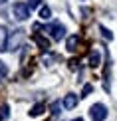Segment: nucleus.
Segmentation results:
<instances>
[{"label": "nucleus", "instance_id": "f257e3e1", "mask_svg": "<svg viewBox=\"0 0 117 121\" xmlns=\"http://www.w3.org/2000/svg\"><path fill=\"white\" fill-rule=\"evenodd\" d=\"M12 14H14V18H16V20L24 22V20H28V16H30V6H28V4H24V2H16L12 6Z\"/></svg>", "mask_w": 117, "mask_h": 121}, {"label": "nucleus", "instance_id": "f03ea898", "mask_svg": "<svg viewBox=\"0 0 117 121\" xmlns=\"http://www.w3.org/2000/svg\"><path fill=\"white\" fill-rule=\"evenodd\" d=\"M89 117H91V121H105V117H107V107H105L103 103H95V105H91V109H89Z\"/></svg>", "mask_w": 117, "mask_h": 121}, {"label": "nucleus", "instance_id": "7ed1b4c3", "mask_svg": "<svg viewBox=\"0 0 117 121\" xmlns=\"http://www.w3.org/2000/svg\"><path fill=\"white\" fill-rule=\"evenodd\" d=\"M48 32H50V36H52V40L60 42V40L65 36V26H64L62 22H52L48 26Z\"/></svg>", "mask_w": 117, "mask_h": 121}, {"label": "nucleus", "instance_id": "20e7f679", "mask_svg": "<svg viewBox=\"0 0 117 121\" xmlns=\"http://www.w3.org/2000/svg\"><path fill=\"white\" fill-rule=\"evenodd\" d=\"M22 40H24V30H16V34L12 38H8V50L10 52L18 50V46L22 44Z\"/></svg>", "mask_w": 117, "mask_h": 121}, {"label": "nucleus", "instance_id": "39448f33", "mask_svg": "<svg viewBox=\"0 0 117 121\" xmlns=\"http://www.w3.org/2000/svg\"><path fill=\"white\" fill-rule=\"evenodd\" d=\"M78 46H79V36H78V34L68 36V40H65V48H68V52H75Z\"/></svg>", "mask_w": 117, "mask_h": 121}, {"label": "nucleus", "instance_id": "423d86ee", "mask_svg": "<svg viewBox=\"0 0 117 121\" xmlns=\"http://www.w3.org/2000/svg\"><path fill=\"white\" fill-rule=\"evenodd\" d=\"M62 105H64V109H74L75 105H78V95H75V93H68L64 97Z\"/></svg>", "mask_w": 117, "mask_h": 121}, {"label": "nucleus", "instance_id": "0eeeda50", "mask_svg": "<svg viewBox=\"0 0 117 121\" xmlns=\"http://www.w3.org/2000/svg\"><path fill=\"white\" fill-rule=\"evenodd\" d=\"M8 32H6V28L4 26H0V52H6L8 50Z\"/></svg>", "mask_w": 117, "mask_h": 121}, {"label": "nucleus", "instance_id": "6e6552de", "mask_svg": "<svg viewBox=\"0 0 117 121\" xmlns=\"http://www.w3.org/2000/svg\"><path fill=\"white\" fill-rule=\"evenodd\" d=\"M34 42H36L38 44V46L40 48H42L44 50V52H48V50H50V42H48V40H46L44 36H40V34L36 32V34H34Z\"/></svg>", "mask_w": 117, "mask_h": 121}, {"label": "nucleus", "instance_id": "1a4fd4ad", "mask_svg": "<svg viewBox=\"0 0 117 121\" xmlns=\"http://www.w3.org/2000/svg\"><path fill=\"white\" fill-rule=\"evenodd\" d=\"M99 64H101V56H99L97 50H93V52H91V56H89V68H97Z\"/></svg>", "mask_w": 117, "mask_h": 121}, {"label": "nucleus", "instance_id": "9d476101", "mask_svg": "<svg viewBox=\"0 0 117 121\" xmlns=\"http://www.w3.org/2000/svg\"><path fill=\"white\" fill-rule=\"evenodd\" d=\"M44 109H46V105H44V103H36L32 109H30V115H32V117H38V115H42V113H44Z\"/></svg>", "mask_w": 117, "mask_h": 121}, {"label": "nucleus", "instance_id": "9b49d317", "mask_svg": "<svg viewBox=\"0 0 117 121\" xmlns=\"http://www.w3.org/2000/svg\"><path fill=\"white\" fill-rule=\"evenodd\" d=\"M40 18L42 20H50L52 18V10H50V6H42L40 8Z\"/></svg>", "mask_w": 117, "mask_h": 121}, {"label": "nucleus", "instance_id": "f8f14e48", "mask_svg": "<svg viewBox=\"0 0 117 121\" xmlns=\"http://www.w3.org/2000/svg\"><path fill=\"white\" fill-rule=\"evenodd\" d=\"M99 30H101V36H103L105 40H109V42L113 40V34H111V32H109V30L105 28V26H99Z\"/></svg>", "mask_w": 117, "mask_h": 121}, {"label": "nucleus", "instance_id": "ddd939ff", "mask_svg": "<svg viewBox=\"0 0 117 121\" xmlns=\"http://www.w3.org/2000/svg\"><path fill=\"white\" fill-rule=\"evenodd\" d=\"M91 91H93V85H91V83H85L83 89H81V97H87Z\"/></svg>", "mask_w": 117, "mask_h": 121}, {"label": "nucleus", "instance_id": "4468645a", "mask_svg": "<svg viewBox=\"0 0 117 121\" xmlns=\"http://www.w3.org/2000/svg\"><path fill=\"white\" fill-rule=\"evenodd\" d=\"M10 117V109H8V105H2L0 107V119H8Z\"/></svg>", "mask_w": 117, "mask_h": 121}, {"label": "nucleus", "instance_id": "2eb2a0df", "mask_svg": "<svg viewBox=\"0 0 117 121\" xmlns=\"http://www.w3.org/2000/svg\"><path fill=\"white\" fill-rule=\"evenodd\" d=\"M6 75H8V68L4 62H0V78H6Z\"/></svg>", "mask_w": 117, "mask_h": 121}, {"label": "nucleus", "instance_id": "dca6fc26", "mask_svg": "<svg viewBox=\"0 0 117 121\" xmlns=\"http://www.w3.org/2000/svg\"><path fill=\"white\" fill-rule=\"evenodd\" d=\"M40 4H42V0H28V6H30V10H32V8H38Z\"/></svg>", "mask_w": 117, "mask_h": 121}, {"label": "nucleus", "instance_id": "f3484780", "mask_svg": "<svg viewBox=\"0 0 117 121\" xmlns=\"http://www.w3.org/2000/svg\"><path fill=\"white\" fill-rule=\"evenodd\" d=\"M62 111H60V101H56L54 105H52V115H60Z\"/></svg>", "mask_w": 117, "mask_h": 121}, {"label": "nucleus", "instance_id": "a211bd4d", "mask_svg": "<svg viewBox=\"0 0 117 121\" xmlns=\"http://www.w3.org/2000/svg\"><path fill=\"white\" fill-rule=\"evenodd\" d=\"M52 60H54V56H52V54H48V56H44V62H46V64H50Z\"/></svg>", "mask_w": 117, "mask_h": 121}, {"label": "nucleus", "instance_id": "6ab92c4d", "mask_svg": "<svg viewBox=\"0 0 117 121\" xmlns=\"http://www.w3.org/2000/svg\"><path fill=\"white\" fill-rule=\"evenodd\" d=\"M72 121H83V117H75V119H72Z\"/></svg>", "mask_w": 117, "mask_h": 121}, {"label": "nucleus", "instance_id": "aec40b11", "mask_svg": "<svg viewBox=\"0 0 117 121\" xmlns=\"http://www.w3.org/2000/svg\"><path fill=\"white\" fill-rule=\"evenodd\" d=\"M4 2H6V0H0V4H4Z\"/></svg>", "mask_w": 117, "mask_h": 121}]
</instances>
